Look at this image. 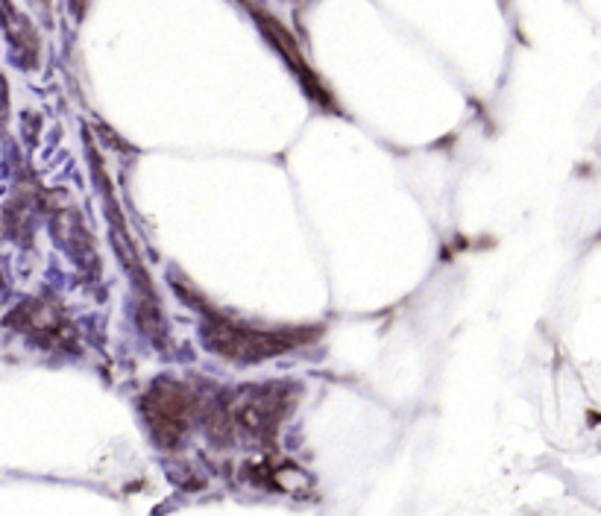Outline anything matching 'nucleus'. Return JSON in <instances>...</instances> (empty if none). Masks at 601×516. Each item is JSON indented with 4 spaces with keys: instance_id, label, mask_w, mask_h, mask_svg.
I'll return each mask as SVG.
<instances>
[{
    "instance_id": "nucleus-1",
    "label": "nucleus",
    "mask_w": 601,
    "mask_h": 516,
    "mask_svg": "<svg viewBox=\"0 0 601 516\" xmlns=\"http://www.w3.org/2000/svg\"><path fill=\"white\" fill-rule=\"evenodd\" d=\"M317 335V329L311 332H291V329H276V332H264V329H250L241 323H232L220 314H209V323L203 326V338L206 344L215 349L217 355L232 358V361H264L273 355H282L297 344H305Z\"/></svg>"
},
{
    "instance_id": "nucleus-2",
    "label": "nucleus",
    "mask_w": 601,
    "mask_h": 516,
    "mask_svg": "<svg viewBox=\"0 0 601 516\" xmlns=\"http://www.w3.org/2000/svg\"><path fill=\"white\" fill-rule=\"evenodd\" d=\"M197 408H200L197 396L185 385L171 382V379H162L159 385L150 387V393L144 399V414L150 420L153 437L165 449H173L185 437Z\"/></svg>"
},
{
    "instance_id": "nucleus-3",
    "label": "nucleus",
    "mask_w": 601,
    "mask_h": 516,
    "mask_svg": "<svg viewBox=\"0 0 601 516\" xmlns=\"http://www.w3.org/2000/svg\"><path fill=\"white\" fill-rule=\"evenodd\" d=\"M294 402V390L285 385H264L244 390L229 408H226V420H235L241 429L256 434L261 440H273V434L279 429L282 417L288 414Z\"/></svg>"
},
{
    "instance_id": "nucleus-4",
    "label": "nucleus",
    "mask_w": 601,
    "mask_h": 516,
    "mask_svg": "<svg viewBox=\"0 0 601 516\" xmlns=\"http://www.w3.org/2000/svg\"><path fill=\"white\" fill-rule=\"evenodd\" d=\"M15 332L33 338L42 346H65L71 335V323L62 311V305L53 300H30L18 305L9 320H6Z\"/></svg>"
},
{
    "instance_id": "nucleus-5",
    "label": "nucleus",
    "mask_w": 601,
    "mask_h": 516,
    "mask_svg": "<svg viewBox=\"0 0 601 516\" xmlns=\"http://www.w3.org/2000/svg\"><path fill=\"white\" fill-rule=\"evenodd\" d=\"M0 27H3L9 44H12V59L24 71H36L39 68V56H42L39 33H36L33 21L12 0H0Z\"/></svg>"
},
{
    "instance_id": "nucleus-6",
    "label": "nucleus",
    "mask_w": 601,
    "mask_h": 516,
    "mask_svg": "<svg viewBox=\"0 0 601 516\" xmlns=\"http://www.w3.org/2000/svg\"><path fill=\"white\" fill-rule=\"evenodd\" d=\"M50 229H53L56 244L80 267H91V270L97 267V250H94L91 232H88V226L83 223L77 209H56L53 220H50Z\"/></svg>"
},
{
    "instance_id": "nucleus-7",
    "label": "nucleus",
    "mask_w": 601,
    "mask_h": 516,
    "mask_svg": "<svg viewBox=\"0 0 601 516\" xmlns=\"http://www.w3.org/2000/svg\"><path fill=\"white\" fill-rule=\"evenodd\" d=\"M258 24H261V30L270 36V42L276 44V50L288 59V65L294 68V74H300L302 86L311 91V97L314 100H323V103H329V94L323 91V86H317V80H314V74H311V68L305 65V59L300 56V47L297 42L291 39V33H285L282 30V24L276 21V18H270V15H264V12H256Z\"/></svg>"
},
{
    "instance_id": "nucleus-8",
    "label": "nucleus",
    "mask_w": 601,
    "mask_h": 516,
    "mask_svg": "<svg viewBox=\"0 0 601 516\" xmlns=\"http://www.w3.org/2000/svg\"><path fill=\"white\" fill-rule=\"evenodd\" d=\"M6 121H9V86L0 74V129L6 127Z\"/></svg>"
},
{
    "instance_id": "nucleus-9",
    "label": "nucleus",
    "mask_w": 601,
    "mask_h": 516,
    "mask_svg": "<svg viewBox=\"0 0 601 516\" xmlns=\"http://www.w3.org/2000/svg\"><path fill=\"white\" fill-rule=\"evenodd\" d=\"M42 3H47V0H42Z\"/></svg>"
}]
</instances>
